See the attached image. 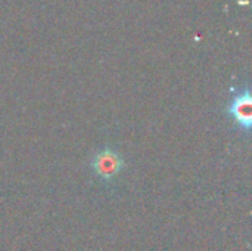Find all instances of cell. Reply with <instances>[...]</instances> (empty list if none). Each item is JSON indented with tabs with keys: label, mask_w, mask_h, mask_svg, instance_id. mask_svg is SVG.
Wrapping results in <instances>:
<instances>
[{
	"label": "cell",
	"mask_w": 252,
	"mask_h": 251,
	"mask_svg": "<svg viewBox=\"0 0 252 251\" xmlns=\"http://www.w3.org/2000/svg\"><path fill=\"white\" fill-rule=\"evenodd\" d=\"M90 167L99 180L109 183L121 173L124 167V158L115 148L103 146L93 155Z\"/></svg>",
	"instance_id": "obj_2"
},
{
	"label": "cell",
	"mask_w": 252,
	"mask_h": 251,
	"mask_svg": "<svg viewBox=\"0 0 252 251\" xmlns=\"http://www.w3.org/2000/svg\"><path fill=\"white\" fill-rule=\"evenodd\" d=\"M252 96L250 90V84L239 86L238 89L232 90V98L224 108L227 117L232 118L235 127L250 136L252 126Z\"/></svg>",
	"instance_id": "obj_1"
}]
</instances>
